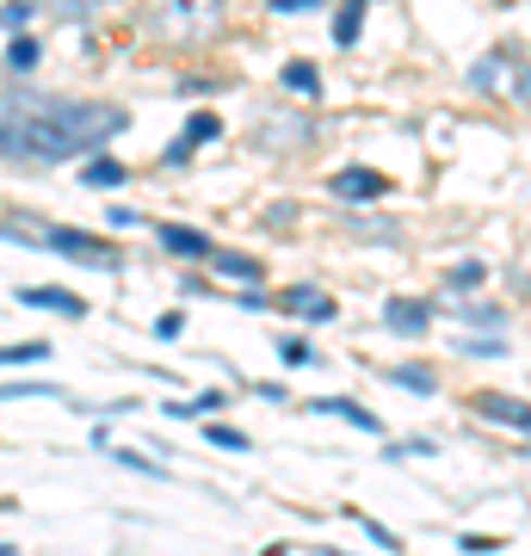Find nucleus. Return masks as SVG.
<instances>
[{
	"mask_svg": "<svg viewBox=\"0 0 531 556\" xmlns=\"http://www.w3.org/2000/svg\"><path fill=\"white\" fill-rule=\"evenodd\" d=\"M211 137H223L217 112H192V124H186V142H211Z\"/></svg>",
	"mask_w": 531,
	"mask_h": 556,
	"instance_id": "412c9836",
	"label": "nucleus"
},
{
	"mask_svg": "<svg viewBox=\"0 0 531 556\" xmlns=\"http://www.w3.org/2000/svg\"><path fill=\"white\" fill-rule=\"evenodd\" d=\"M383 321H390L395 334H427V321H433V309H427V303H408V298H395L390 309H383Z\"/></svg>",
	"mask_w": 531,
	"mask_h": 556,
	"instance_id": "1a4fd4ad",
	"label": "nucleus"
},
{
	"mask_svg": "<svg viewBox=\"0 0 531 556\" xmlns=\"http://www.w3.org/2000/svg\"><path fill=\"white\" fill-rule=\"evenodd\" d=\"M334 192H340V199H383V192H390V179L371 174V167H346V174H334Z\"/></svg>",
	"mask_w": 531,
	"mask_h": 556,
	"instance_id": "423d86ee",
	"label": "nucleus"
},
{
	"mask_svg": "<svg viewBox=\"0 0 531 556\" xmlns=\"http://www.w3.org/2000/svg\"><path fill=\"white\" fill-rule=\"evenodd\" d=\"M211 266H217V273H229V278H241V285H254V278L266 273L260 260H248V254H229V248H211Z\"/></svg>",
	"mask_w": 531,
	"mask_h": 556,
	"instance_id": "ddd939ff",
	"label": "nucleus"
},
{
	"mask_svg": "<svg viewBox=\"0 0 531 556\" xmlns=\"http://www.w3.org/2000/svg\"><path fill=\"white\" fill-rule=\"evenodd\" d=\"M31 13H38L31 0H7V7H0V25H7V31H25V25H31Z\"/></svg>",
	"mask_w": 531,
	"mask_h": 556,
	"instance_id": "4be33fe9",
	"label": "nucleus"
},
{
	"mask_svg": "<svg viewBox=\"0 0 531 556\" xmlns=\"http://www.w3.org/2000/svg\"><path fill=\"white\" fill-rule=\"evenodd\" d=\"M38 38H25V31H13V43H7V68H13V75H31V68H38Z\"/></svg>",
	"mask_w": 531,
	"mask_h": 556,
	"instance_id": "4468645a",
	"label": "nucleus"
},
{
	"mask_svg": "<svg viewBox=\"0 0 531 556\" xmlns=\"http://www.w3.org/2000/svg\"><path fill=\"white\" fill-rule=\"evenodd\" d=\"M25 396H56V390H50V383H7V390H0V402H25Z\"/></svg>",
	"mask_w": 531,
	"mask_h": 556,
	"instance_id": "a878e982",
	"label": "nucleus"
},
{
	"mask_svg": "<svg viewBox=\"0 0 531 556\" xmlns=\"http://www.w3.org/2000/svg\"><path fill=\"white\" fill-rule=\"evenodd\" d=\"M315 408H321V415H340V420H353V427H365V433H377V415H365V408H353L346 396H321Z\"/></svg>",
	"mask_w": 531,
	"mask_h": 556,
	"instance_id": "2eb2a0df",
	"label": "nucleus"
},
{
	"mask_svg": "<svg viewBox=\"0 0 531 556\" xmlns=\"http://www.w3.org/2000/svg\"><path fill=\"white\" fill-rule=\"evenodd\" d=\"M161 248L179 260H211V241L198 236V229H179V223H161Z\"/></svg>",
	"mask_w": 531,
	"mask_h": 556,
	"instance_id": "6e6552de",
	"label": "nucleus"
},
{
	"mask_svg": "<svg viewBox=\"0 0 531 556\" xmlns=\"http://www.w3.org/2000/svg\"><path fill=\"white\" fill-rule=\"evenodd\" d=\"M38 358H50V346H43V340H25V346H0V365H38Z\"/></svg>",
	"mask_w": 531,
	"mask_h": 556,
	"instance_id": "6ab92c4d",
	"label": "nucleus"
},
{
	"mask_svg": "<svg viewBox=\"0 0 531 556\" xmlns=\"http://www.w3.org/2000/svg\"><path fill=\"white\" fill-rule=\"evenodd\" d=\"M309 130H315L309 118L303 124H260V149H266V155H291L296 142H309Z\"/></svg>",
	"mask_w": 531,
	"mask_h": 556,
	"instance_id": "0eeeda50",
	"label": "nucleus"
},
{
	"mask_svg": "<svg viewBox=\"0 0 531 556\" xmlns=\"http://www.w3.org/2000/svg\"><path fill=\"white\" fill-rule=\"evenodd\" d=\"M457 316H470V321H482V328H501V309H489V303H457Z\"/></svg>",
	"mask_w": 531,
	"mask_h": 556,
	"instance_id": "b1692460",
	"label": "nucleus"
},
{
	"mask_svg": "<svg viewBox=\"0 0 531 556\" xmlns=\"http://www.w3.org/2000/svg\"><path fill=\"white\" fill-rule=\"evenodd\" d=\"M217 25H223V0H161L149 31L174 43H204L217 38Z\"/></svg>",
	"mask_w": 531,
	"mask_h": 556,
	"instance_id": "f03ea898",
	"label": "nucleus"
},
{
	"mask_svg": "<svg viewBox=\"0 0 531 556\" xmlns=\"http://www.w3.org/2000/svg\"><path fill=\"white\" fill-rule=\"evenodd\" d=\"M179 328H186V316H179V309H174V316H161V321H155V334H161V340H174Z\"/></svg>",
	"mask_w": 531,
	"mask_h": 556,
	"instance_id": "7c9ffc66",
	"label": "nucleus"
},
{
	"mask_svg": "<svg viewBox=\"0 0 531 556\" xmlns=\"http://www.w3.org/2000/svg\"><path fill=\"white\" fill-rule=\"evenodd\" d=\"M390 378L402 383V390H414V396H433V390H439V378H433V371H420V365H395Z\"/></svg>",
	"mask_w": 531,
	"mask_h": 556,
	"instance_id": "f3484780",
	"label": "nucleus"
},
{
	"mask_svg": "<svg viewBox=\"0 0 531 556\" xmlns=\"http://www.w3.org/2000/svg\"><path fill=\"white\" fill-rule=\"evenodd\" d=\"M38 7H50V13L68 20V25H87V20H99L105 7H118V0H38Z\"/></svg>",
	"mask_w": 531,
	"mask_h": 556,
	"instance_id": "f8f14e48",
	"label": "nucleus"
},
{
	"mask_svg": "<svg viewBox=\"0 0 531 556\" xmlns=\"http://www.w3.org/2000/svg\"><path fill=\"white\" fill-rule=\"evenodd\" d=\"M87 186H124V161H87Z\"/></svg>",
	"mask_w": 531,
	"mask_h": 556,
	"instance_id": "aec40b11",
	"label": "nucleus"
},
{
	"mask_svg": "<svg viewBox=\"0 0 531 556\" xmlns=\"http://www.w3.org/2000/svg\"><path fill=\"white\" fill-rule=\"evenodd\" d=\"M470 87L476 93H507V100L531 105V62H513V56H482L470 68Z\"/></svg>",
	"mask_w": 531,
	"mask_h": 556,
	"instance_id": "7ed1b4c3",
	"label": "nucleus"
},
{
	"mask_svg": "<svg viewBox=\"0 0 531 556\" xmlns=\"http://www.w3.org/2000/svg\"><path fill=\"white\" fill-rule=\"evenodd\" d=\"M285 365H309V346L303 340H285Z\"/></svg>",
	"mask_w": 531,
	"mask_h": 556,
	"instance_id": "2f4dec72",
	"label": "nucleus"
},
{
	"mask_svg": "<svg viewBox=\"0 0 531 556\" xmlns=\"http://www.w3.org/2000/svg\"><path fill=\"white\" fill-rule=\"evenodd\" d=\"M285 87H291V93H321V75H315L309 62H285Z\"/></svg>",
	"mask_w": 531,
	"mask_h": 556,
	"instance_id": "a211bd4d",
	"label": "nucleus"
},
{
	"mask_svg": "<svg viewBox=\"0 0 531 556\" xmlns=\"http://www.w3.org/2000/svg\"><path fill=\"white\" fill-rule=\"evenodd\" d=\"M130 124L124 105H93V100H13V118L0 124V155L25 161H68L87 155L99 142H112Z\"/></svg>",
	"mask_w": 531,
	"mask_h": 556,
	"instance_id": "f257e3e1",
	"label": "nucleus"
},
{
	"mask_svg": "<svg viewBox=\"0 0 531 556\" xmlns=\"http://www.w3.org/2000/svg\"><path fill=\"white\" fill-rule=\"evenodd\" d=\"M476 415L507 420V427H526V433H531V408H526V402H513V396H476Z\"/></svg>",
	"mask_w": 531,
	"mask_h": 556,
	"instance_id": "9b49d317",
	"label": "nucleus"
},
{
	"mask_svg": "<svg viewBox=\"0 0 531 556\" xmlns=\"http://www.w3.org/2000/svg\"><path fill=\"white\" fill-rule=\"evenodd\" d=\"M309 7H321V0H273V13H309Z\"/></svg>",
	"mask_w": 531,
	"mask_h": 556,
	"instance_id": "473e14b6",
	"label": "nucleus"
},
{
	"mask_svg": "<svg viewBox=\"0 0 531 556\" xmlns=\"http://www.w3.org/2000/svg\"><path fill=\"white\" fill-rule=\"evenodd\" d=\"M112 457H118V464H130V470H142V477H161L155 464H149V457H137V452H112Z\"/></svg>",
	"mask_w": 531,
	"mask_h": 556,
	"instance_id": "c756f323",
	"label": "nucleus"
},
{
	"mask_svg": "<svg viewBox=\"0 0 531 556\" xmlns=\"http://www.w3.org/2000/svg\"><path fill=\"white\" fill-rule=\"evenodd\" d=\"M278 303H285L291 316H309V321H328V316H334V303L321 298L315 285H296V291H285V298H278Z\"/></svg>",
	"mask_w": 531,
	"mask_h": 556,
	"instance_id": "9d476101",
	"label": "nucleus"
},
{
	"mask_svg": "<svg viewBox=\"0 0 531 556\" xmlns=\"http://www.w3.org/2000/svg\"><path fill=\"white\" fill-rule=\"evenodd\" d=\"M358 25H365V0H340V13H334V43H353V38H358Z\"/></svg>",
	"mask_w": 531,
	"mask_h": 556,
	"instance_id": "dca6fc26",
	"label": "nucleus"
},
{
	"mask_svg": "<svg viewBox=\"0 0 531 556\" xmlns=\"http://www.w3.org/2000/svg\"><path fill=\"white\" fill-rule=\"evenodd\" d=\"M43 241H50V248H62L68 260H87V266H118V254H112L105 241L80 236V229H43Z\"/></svg>",
	"mask_w": 531,
	"mask_h": 556,
	"instance_id": "20e7f679",
	"label": "nucleus"
},
{
	"mask_svg": "<svg viewBox=\"0 0 531 556\" xmlns=\"http://www.w3.org/2000/svg\"><path fill=\"white\" fill-rule=\"evenodd\" d=\"M346 229H358V236H377V241H395V223H365V217H346Z\"/></svg>",
	"mask_w": 531,
	"mask_h": 556,
	"instance_id": "bb28decb",
	"label": "nucleus"
},
{
	"mask_svg": "<svg viewBox=\"0 0 531 556\" xmlns=\"http://www.w3.org/2000/svg\"><path fill=\"white\" fill-rule=\"evenodd\" d=\"M223 408V390H204L198 402H174V415H217Z\"/></svg>",
	"mask_w": 531,
	"mask_h": 556,
	"instance_id": "5701e85b",
	"label": "nucleus"
},
{
	"mask_svg": "<svg viewBox=\"0 0 531 556\" xmlns=\"http://www.w3.org/2000/svg\"><path fill=\"white\" fill-rule=\"evenodd\" d=\"M452 285H482V260H464V266H452Z\"/></svg>",
	"mask_w": 531,
	"mask_h": 556,
	"instance_id": "cd10ccee",
	"label": "nucleus"
},
{
	"mask_svg": "<svg viewBox=\"0 0 531 556\" xmlns=\"http://www.w3.org/2000/svg\"><path fill=\"white\" fill-rule=\"evenodd\" d=\"M457 353H470V358H494V353H501V340H464Z\"/></svg>",
	"mask_w": 531,
	"mask_h": 556,
	"instance_id": "c85d7f7f",
	"label": "nucleus"
},
{
	"mask_svg": "<svg viewBox=\"0 0 531 556\" xmlns=\"http://www.w3.org/2000/svg\"><path fill=\"white\" fill-rule=\"evenodd\" d=\"M20 303H25V309H56V316H68V321L87 316V303H80L75 291H56V285H25Z\"/></svg>",
	"mask_w": 531,
	"mask_h": 556,
	"instance_id": "39448f33",
	"label": "nucleus"
},
{
	"mask_svg": "<svg viewBox=\"0 0 531 556\" xmlns=\"http://www.w3.org/2000/svg\"><path fill=\"white\" fill-rule=\"evenodd\" d=\"M211 445H223V452H248V433H241V427H211Z\"/></svg>",
	"mask_w": 531,
	"mask_h": 556,
	"instance_id": "393cba45",
	"label": "nucleus"
}]
</instances>
